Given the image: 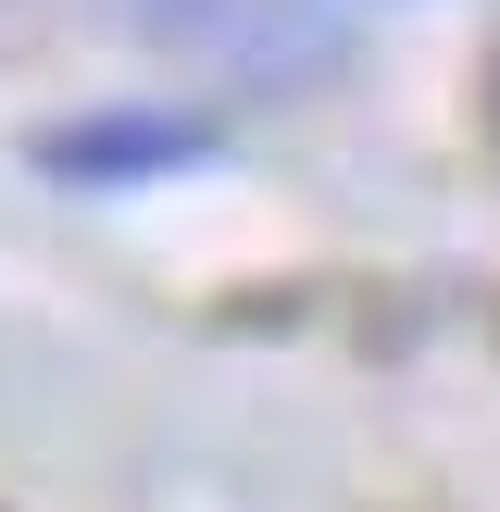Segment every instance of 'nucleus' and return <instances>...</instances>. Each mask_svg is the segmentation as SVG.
Wrapping results in <instances>:
<instances>
[{
    "label": "nucleus",
    "instance_id": "nucleus-1",
    "mask_svg": "<svg viewBox=\"0 0 500 512\" xmlns=\"http://www.w3.org/2000/svg\"><path fill=\"white\" fill-rule=\"evenodd\" d=\"M188 163H213L200 113H88L38 138V175H63V188H138V175H188Z\"/></svg>",
    "mask_w": 500,
    "mask_h": 512
},
{
    "label": "nucleus",
    "instance_id": "nucleus-2",
    "mask_svg": "<svg viewBox=\"0 0 500 512\" xmlns=\"http://www.w3.org/2000/svg\"><path fill=\"white\" fill-rule=\"evenodd\" d=\"M488 138H500V63H488Z\"/></svg>",
    "mask_w": 500,
    "mask_h": 512
}]
</instances>
